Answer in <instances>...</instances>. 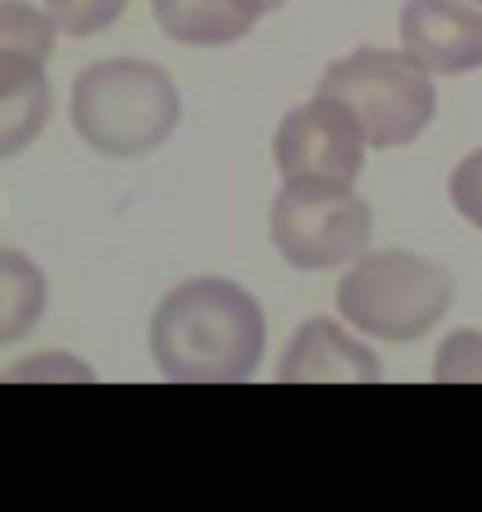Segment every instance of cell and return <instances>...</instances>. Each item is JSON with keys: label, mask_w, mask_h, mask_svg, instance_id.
<instances>
[{"label": "cell", "mask_w": 482, "mask_h": 512, "mask_svg": "<svg viewBox=\"0 0 482 512\" xmlns=\"http://www.w3.org/2000/svg\"><path fill=\"white\" fill-rule=\"evenodd\" d=\"M264 313L245 287L200 275L159 302L147 343L170 381L230 384L253 377L264 358Z\"/></svg>", "instance_id": "6da1fadb"}, {"label": "cell", "mask_w": 482, "mask_h": 512, "mask_svg": "<svg viewBox=\"0 0 482 512\" xmlns=\"http://www.w3.org/2000/svg\"><path fill=\"white\" fill-rule=\"evenodd\" d=\"M181 95L170 72L136 57L83 68L72 83V125L87 147L110 159H136L174 136Z\"/></svg>", "instance_id": "7a4b0ae2"}, {"label": "cell", "mask_w": 482, "mask_h": 512, "mask_svg": "<svg viewBox=\"0 0 482 512\" xmlns=\"http://www.w3.org/2000/svg\"><path fill=\"white\" fill-rule=\"evenodd\" d=\"M452 275L426 256L381 249L354 256L339 279L336 305L358 332L385 343H411L430 336L452 305Z\"/></svg>", "instance_id": "3957f363"}, {"label": "cell", "mask_w": 482, "mask_h": 512, "mask_svg": "<svg viewBox=\"0 0 482 512\" xmlns=\"http://www.w3.org/2000/svg\"><path fill=\"white\" fill-rule=\"evenodd\" d=\"M317 95L351 110L370 147L415 144L437 113L430 72L396 49L362 46L324 68Z\"/></svg>", "instance_id": "277c9868"}, {"label": "cell", "mask_w": 482, "mask_h": 512, "mask_svg": "<svg viewBox=\"0 0 482 512\" xmlns=\"http://www.w3.org/2000/svg\"><path fill=\"white\" fill-rule=\"evenodd\" d=\"M272 245L290 268L332 272L366 253L373 234L370 204L354 185L336 181H283L268 215Z\"/></svg>", "instance_id": "5b68a950"}, {"label": "cell", "mask_w": 482, "mask_h": 512, "mask_svg": "<svg viewBox=\"0 0 482 512\" xmlns=\"http://www.w3.org/2000/svg\"><path fill=\"white\" fill-rule=\"evenodd\" d=\"M366 136L351 110L317 95L279 121L272 155L283 181H336L354 185L366 166Z\"/></svg>", "instance_id": "8992f818"}, {"label": "cell", "mask_w": 482, "mask_h": 512, "mask_svg": "<svg viewBox=\"0 0 482 512\" xmlns=\"http://www.w3.org/2000/svg\"><path fill=\"white\" fill-rule=\"evenodd\" d=\"M403 53L430 76L482 68V12L460 0H407L400 12Z\"/></svg>", "instance_id": "52a82bcc"}, {"label": "cell", "mask_w": 482, "mask_h": 512, "mask_svg": "<svg viewBox=\"0 0 482 512\" xmlns=\"http://www.w3.org/2000/svg\"><path fill=\"white\" fill-rule=\"evenodd\" d=\"M279 381H381V362L336 320L313 317L283 351Z\"/></svg>", "instance_id": "ba28073f"}, {"label": "cell", "mask_w": 482, "mask_h": 512, "mask_svg": "<svg viewBox=\"0 0 482 512\" xmlns=\"http://www.w3.org/2000/svg\"><path fill=\"white\" fill-rule=\"evenodd\" d=\"M53 110L46 61L23 53H0V159L31 147Z\"/></svg>", "instance_id": "9c48e42d"}, {"label": "cell", "mask_w": 482, "mask_h": 512, "mask_svg": "<svg viewBox=\"0 0 482 512\" xmlns=\"http://www.w3.org/2000/svg\"><path fill=\"white\" fill-rule=\"evenodd\" d=\"M151 12L174 42L200 49L234 46L257 23L249 0H151Z\"/></svg>", "instance_id": "30bf717a"}, {"label": "cell", "mask_w": 482, "mask_h": 512, "mask_svg": "<svg viewBox=\"0 0 482 512\" xmlns=\"http://www.w3.org/2000/svg\"><path fill=\"white\" fill-rule=\"evenodd\" d=\"M46 309V275L19 249H0V347L31 332Z\"/></svg>", "instance_id": "8fae6325"}, {"label": "cell", "mask_w": 482, "mask_h": 512, "mask_svg": "<svg viewBox=\"0 0 482 512\" xmlns=\"http://www.w3.org/2000/svg\"><path fill=\"white\" fill-rule=\"evenodd\" d=\"M57 27L27 0H0V53H23L46 61L57 46Z\"/></svg>", "instance_id": "7c38bea8"}, {"label": "cell", "mask_w": 482, "mask_h": 512, "mask_svg": "<svg viewBox=\"0 0 482 512\" xmlns=\"http://www.w3.org/2000/svg\"><path fill=\"white\" fill-rule=\"evenodd\" d=\"M129 0H46V16L53 27L72 38H91L117 23Z\"/></svg>", "instance_id": "4fadbf2b"}, {"label": "cell", "mask_w": 482, "mask_h": 512, "mask_svg": "<svg viewBox=\"0 0 482 512\" xmlns=\"http://www.w3.org/2000/svg\"><path fill=\"white\" fill-rule=\"evenodd\" d=\"M437 381H482V332H452L434 358Z\"/></svg>", "instance_id": "5bb4252c"}, {"label": "cell", "mask_w": 482, "mask_h": 512, "mask_svg": "<svg viewBox=\"0 0 482 512\" xmlns=\"http://www.w3.org/2000/svg\"><path fill=\"white\" fill-rule=\"evenodd\" d=\"M4 381H95V369L61 351H46L23 358L4 369Z\"/></svg>", "instance_id": "9a60e30c"}, {"label": "cell", "mask_w": 482, "mask_h": 512, "mask_svg": "<svg viewBox=\"0 0 482 512\" xmlns=\"http://www.w3.org/2000/svg\"><path fill=\"white\" fill-rule=\"evenodd\" d=\"M449 196H452V208L460 211L475 230H482V147L471 151V155L452 170Z\"/></svg>", "instance_id": "2e32d148"}, {"label": "cell", "mask_w": 482, "mask_h": 512, "mask_svg": "<svg viewBox=\"0 0 482 512\" xmlns=\"http://www.w3.org/2000/svg\"><path fill=\"white\" fill-rule=\"evenodd\" d=\"M283 4H287V0H249V8L257 12V19L268 16V12H275V8H283Z\"/></svg>", "instance_id": "e0dca14e"}, {"label": "cell", "mask_w": 482, "mask_h": 512, "mask_svg": "<svg viewBox=\"0 0 482 512\" xmlns=\"http://www.w3.org/2000/svg\"><path fill=\"white\" fill-rule=\"evenodd\" d=\"M475 4H482V0H475Z\"/></svg>", "instance_id": "ac0fdd59"}]
</instances>
